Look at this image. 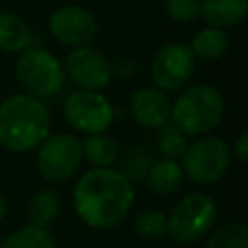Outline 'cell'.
Returning <instances> with one entry per match:
<instances>
[{"label": "cell", "mask_w": 248, "mask_h": 248, "mask_svg": "<svg viewBox=\"0 0 248 248\" xmlns=\"http://www.w3.org/2000/svg\"><path fill=\"white\" fill-rule=\"evenodd\" d=\"M74 209L78 217L93 229L118 225L134 203V186L110 167H93L83 172L74 188Z\"/></svg>", "instance_id": "cell-1"}, {"label": "cell", "mask_w": 248, "mask_h": 248, "mask_svg": "<svg viewBox=\"0 0 248 248\" xmlns=\"http://www.w3.org/2000/svg\"><path fill=\"white\" fill-rule=\"evenodd\" d=\"M50 132V112L41 99L12 95L0 103V145L25 153L41 145Z\"/></svg>", "instance_id": "cell-2"}, {"label": "cell", "mask_w": 248, "mask_h": 248, "mask_svg": "<svg viewBox=\"0 0 248 248\" xmlns=\"http://www.w3.org/2000/svg\"><path fill=\"white\" fill-rule=\"evenodd\" d=\"M223 110L221 93L213 85L198 83L178 95L170 108V118L184 136H202L221 122Z\"/></svg>", "instance_id": "cell-3"}, {"label": "cell", "mask_w": 248, "mask_h": 248, "mask_svg": "<svg viewBox=\"0 0 248 248\" xmlns=\"http://www.w3.org/2000/svg\"><path fill=\"white\" fill-rule=\"evenodd\" d=\"M217 205L200 192L184 196L167 215V232L178 244H194L215 225Z\"/></svg>", "instance_id": "cell-4"}, {"label": "cell", "mask_w": 248, "mask_h": 248, "mask_svg": "<svg viewBox=\"0 0 248 248\" xmlns=\"http://www.w3.org/2000/svg\"><path fill=\"white\" fill-rule=\"evenodd\" d=\"M16 78L21 89L35 97H54L64 83V70L60 60L45 48H25L16 64Z\"/></svg>", "instance_id": "cell-5"}, {"label": "cell", "mask_w": 248, "mask_h": 248, "mask_svg": "<svg viewBox=\"0 0 248 248\" xmlns=\"http://www.w3.org/2000/svg\"><path fill=\"white\" fill-rule=\"evenodd\" d=\"M231 165V147L217 136H207L186 145L180 167L184 176L198 184H213L223 178Z\"/></svg>", "instance_id": "cell-6"}, {"label": "cell", "mask_w": 248, "mask_h": 248, "mask_svg": "<svg viewBox=\"0 0 248 248\" xmlns=\"http://www.w3.org/2000/svg\"><path fill=\"white\" fill-rule=\"evenodd\" d=\"M83 161L81 141L74 134L46 136L37 153V169L48 182H66L76 174Z\"/></svg>", "instance_id": "cell-7"}, {"label": "cell", "mask_w": 248, "mask_h": 248, "mask_svg": "<svg viewBox=\"0 0 248 248\" xmlns=\"http://www.w3.org/2000/svg\"><path fill=\"white\" fill-rule=\"evenodd\" d=\"M64 116L72 128L83 134H103L114 120L110 101L91 89H78L64 101Z\"/></svg>", "instance_id": "cell-8"}, {"label": "cell", "mask_w": 248, "mask_h": 248, "mask_svg": "<svg viewBox=\"0 0 248 248\" xmlns=\"http://www.w3.org/2000/svg\"><path fill=\"white\" fill-rule=\"evenodd\" d=\"M196 70V58L190 46L182 43H170L157 50L151 60V79L161 91H178L182 89Z\"/></svg>", "instance_id": "cell-9"}, {"label": "cell", "mask_w": 248, "mask_h": 248, "mask_svg": "<svg viewBox=\"0 0 248 248\" xmlns=\"http://www.w3.org/2000/svg\"><path fill=\"white\" fill-rule=\"evenodd\" d=\"M68 78L81 89L99 91L112 79L110 60L93 46H76L64 62Z\"/></svg>", "instance_id": "cell-10"}, {"label": "cell", "mask_w": 248, "mask_h": 248, "mask_svg": "<svg viewBox=\"0 0 248 248\" xmlns=\"http://www.w3.org/2000/svg\"><path fill=\"white\" fill-rule=\"evenodd\" d=\"M50 33L56 41L70 46H87L97 37V21L85 8L60 6L52 12L48 21Z\"/></svg>", "instance_id": "cell-11"}, {"label": "cell", "mask_w": 248, "mask_h": 248, "mask_svg": "<svg viewBox=\"0 0 248 248\" xmlns=\"http://www.w3.org/2000/svg\"><path fill=\"white\" fill-rule=\"evenodd\" d=\"M170 101L165 91L157 87H140L130 101V110L134 120L151 130H159L170 122Z\"/></svg>", "instance_id": "cell-12"}, {"label": "cell", "mask_w": 248, "mask_h": 248, "mask_svg": "<svg viewBox=\"0 0 248 248\" xmlns=\"http://www.w3.org/2000/svg\"><path fill=\"white\" fill-rule=\"evenodd\" d=\"M182 180H184V170L180 163L174 159H167V157L161 161H153L145 174V182L149 190L159 196H169L176 192Z\"/></svg>", "instance_id": "cell-13"}, {"label": "cell", "mask_w": 248, "mask_h": 248, "mask_svg": "<svg viewBox=\"0 0 248 248\" xmlns=\"http://www.w3.org/2000/svg\"><path fill=\"white\" fill-rule=\"evenodd\" d=\"M248 0H202V14L211 27L227 29L246 17Z\"/></svg>", "instance_id": "cell-14"}, {"label": "cell", "mask_w": 248, "mask_h": 248, "mask_svg": "<svg viewBox=\"0 0 248 248\" xmlns=\"http://www.w3.org/2000/svg\"><path fill=\"white\" fill-rule=\"evenodd\" d=\"M31 43L29 25L14 12H0V48L8 52H21Z\"/></svg>", "instance_id": "cell-15"}, {"label": "cell", "mask_w": 248, "mask_h": 248, "mask_svg": "<svg viewBox=\"0 0 248 248\" xmlns=\"http://www.w3.org/2000/svg\"><path fill=\"white\" fill-rule=\"evenodd\" d=\"M227 48H229V35L223 29L211 27V25L198 31L190 45L194 58H200L205 62H213L221 58Z\"/></svg>", "instance_id": "cell-16"}, {"label": "cell", "mask_w": 248, "mask_h": 248, "mask_svg": "<svg viewBox=\"0 0 248 248\" xmlns=\"http://www.w3.org/2000/svg\"><path fill=\"white\" fill-rule=\"evenodd\" d=\"M83 159L93 167H110L118 159V143L105 134H91L81 143Z\"/></svg>", "instance_id": "cell-17"}, {"label": "cell", "mask_w": 248, "mask_h": 248, "mask_svg": "<svg viewBox=\"0 0 248 248\" xmlns=\"http://www.w3.org/2000/svg\"><path fill=\"white\" fill-rule=\"evenodd\" d=\"M58 213H60V200H58L56 192H52L50 188H41L31 196V200H29L31 225L46 229L58 217Z\"/></svg>", "instance_id": "cell-18"}, {"label": "cell", "mask_w": 248, "mask_h": 248, "mask_svg": "<svg viewBox=\"0 0 248 248\" xmlns=\"http://www.w3.org/2000/svg\"><path fill=\"white\" fill-rule=\"evenodd\" d=\"M0 248H56V244L52 234L45 227L29 223L19 227L4 242H0Z\"/></svg>", "instance_id": "cell-19"}, {"label": "cell", "mask_w": 248, "mask_h": 248, "mask_svg": "<svg viewBox=\"0 0 248 248\" xmlns=\"http://www.w3.org/2000/svg\"><path fill=\"white\" fill-rule=\"evenodd\" d=\"M205 248H248V227L240 221L227 223L213 231Z\"/></svg>", "instance_id": "cell-20"}, {"label": "cell", "mask_w": 248, "mask_h": 248, "mask_svg": "<svg viewBox=\"0 0 248 248\" xmlns=\"http://www.w3.org/2000/svg\"><path fill=\"white\" fill-rule=\"evenodd\" d=\"M136 232L145 240H159L167 234V215L161 209H143L134 221Z\"/></svg>", "instance_id": "cell-21"}, {"label": "cell", "mask_w": 248, "mask_h": 248, "mask_svg": "<svg viewBox=\"0 0 248 248\" xmlns=\"http://www.w3.org/2000/svg\"><path fill=\"white\" fill-rule=\"evenodd\" d=\"M159 149L167 159H174L180 161L184 149H186V136L174 126V124H165L163 128H159Z\"/></svg>", "instance_id": "cell-22"}, {"label": "cell", "mask_w": 248, "mask_h": 248, "mask_svg": "<svg viewBox=\"0 0 248 248\" xmlns=\"http://www.w3.org/2000/svg\"><path fill=\"white\" fill-rule=\"evenodd\" d=\"M153 159H151V153L145 149V147H138L134 151L128 153L126 157V163L122 167V174L132 182V180H145V174L151 167Z\"/></svg>", "instance_id": "cell-23"}, {"label": "cell", "mask_w": 248, "mask_h": 248, "mask_svg": "<svg viewBox=\"0 0 248 248\" xmlns=\"http://www.w3.org/2000/svg\"><path fill=\"white\" fill-rule=\"evenodd\" d=\"M167 14L174 21H192L202 14V0H167Z\"/></svg>", "instance_id": "cell-24"}, {"label": "cell", "mask_w": 248, "mask_h": 248, "mask_svg": "<svg viewBox=\"0 0 248 248\" xmlns=\"http://www.w3.org/2000/svg\"><path fill=\"white\" fill-rule=\"evenodd\" d=\"M232 151H234V155H236V159H238L240 163H246V161H248V134H246V132H242V134L238 136V140H236Z\"/></svg>", "instance_id": "cell-25"}, {"label": "cell", "mask_w": 248, "mask_h": 248, "mask_svg": "<svg viewBox=\"0 0 248 248\" xmlns=\"http://www.w3.org/2000/svg\"><path fill=\"white\" fill-rule=\"evenodd\" d=\"M6 215V198L2 196V192H0V219Z\"/></svg>", "instance_id": "cell-26"}]
</instances>
